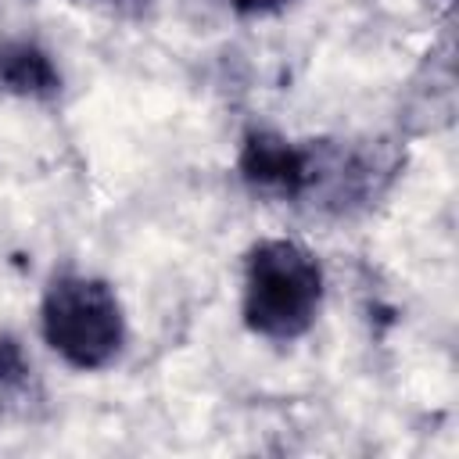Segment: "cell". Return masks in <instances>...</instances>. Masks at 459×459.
Segmentation results:
<instances>
[{"instance_id":"obj_1","label":"cell","mask_w":459,"mask_h":459,"mask_svg":"<svg viewBox=\"0 0 459 459\" xmlns=\"http://www.w3.org/2000/svg\"><path fill=\"white\" fill-rule=\"evenodd\" d=\"M323 305V269L294 240H262L244 262V323L269 341L301 337Z\"/></svg>"},{"instance_id":"obj_2","label":"cell","mask_w":459,"mask_h":459,"mask_svg":"<svg viewBox=\"0 0 459 459\" xmlns=\"http://www.w3.org/2000/svg\"><path fill=\"white\" fill-rule=\"evenodd\" d=\"M43 341L75 369H104L126 341V316L111 283L97 276H57L39 305Z\"/></svg>"},{"instance_id":"obj_3","label":"cell","mask_w":459,"mask_h":459,"mask_svg":"<svg viewBox=\"0 0 459 459\" xmlns=\"http://www.w3.org/2000/svg\"><path fill=\"white\" fill-rule=\"evenodd\" d=\"M237 169H240L247 186L265 190V194H280V197L305 194L319 176V165L305 147H298L276 133H262V129L244 136Z\"/></svg>"},{"instance_id":"obj_4","label":"cell","mask_w":459,"mask_h":459,"mask_svg":"<svg viewBox=\"0 0 459 459\" xmlns=\"http://www.w3.org/2000/svg\"><path fill=\"white\" fill-rule=\"evenodd\" d=\"M0 86L7 93H18V97L47 100L61 90V75L39 47L7 43V47H0Z\"/></svg>"},{"instance_id":"obj_5","label":"cell","mask_w":459,"mask_h":459,"mask_svg":"<svg viewBox=\"0 0 459 459\" xmlns=\"http://www.w3.org/2000/svg\"><path fill=\"white\" fill-rule=\"evenodd\" d=\"M22 373H25V359H22L18 344L14 341H0V384L18 380Z\"/></svg>"},{"instance_id":"obj_6","label":"cell","mask_w":459,"mask_h":459,"mask_svg":"<svg viewBox=\"0 0 459 459\" xmlns=\"http://www.w3.org/2000/svg\"><path fill=\"white\" fill-rule=\"evenodd\" d=\"M283 4L287 0H233V7L244 11V14H269V11L283 7Z\"/></svg>"}]
</instances>
